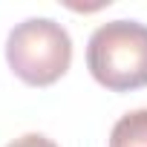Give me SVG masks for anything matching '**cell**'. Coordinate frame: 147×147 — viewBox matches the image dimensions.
I'll return each instance as SVG.
<instances>
[{"instance_id":"6da1fadb","label":"cell","mask_w":147,"mask_h":147,"mask_svg":"<svg viewBox=\"0 0 147 147\" xmlns=\"http://www.w3.org/2000/svg\"><path fill=\"white\" fill-rule=\"evenodd\" d=\"M87 66L92 78L113 92L147 87V26L138 20L101 23L90 35Z\"/></svg>"},{"instance_id":"7a4b0ae2","label":"cell","mask_w":147,"mask_h":147,"mask_svg":"<svg viewBox=\"0 0 147 147\" xmlns=\"http://www.w3.org/2000/svg\"><path fill=\"white\" fill-rule=\"evenodd\" d=\"M6 61L23 84L49 87L72 63V38L52 18H29L9 32Z\"/></svg>"},{"instance_id":"3957f363","label":"cell","mask_w":147,"mask_h":147,"mask_svg":"<svg viewBox=\"0 0 147 147\" xmlns=\"http://www.w3.org/2000/svg\"><path fill=\"white\" fill-rule=\"evenodd\" d=\"M110 147H147V110L121 115L110 133Z\"/></svg>"},{"instance_id":"277c9868","label":"cell","mask_w":147,"mask_h":147,"mask_svg":"<svg viewBox=\"0 0 147 147\" xmlns=\"http://www.w3.org/2000/svg\"><path fill=\"white\" fill-rule=\"evenodd\" d=\"M6 147H58V144H55L52 138L40 136V133H26V136H20V138L9 141Z\"/></svg>"}]
</instances>
